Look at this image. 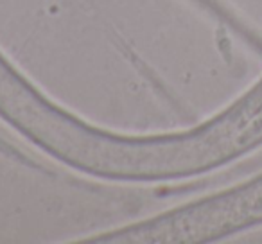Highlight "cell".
<instances>
[{
    "label": "cell",
    "instance_id": "cell-1",
    "mask_svg": "<svg viewBox=\"0 0 262 244\" xmlns=\"http://www.w3.org/2000/svg\"><path fill=\"white\" fill-rule=\"evenodd\" d=\"M196 223L210 240L262 225V174L196 201Z\"/></svg>",
    "mask_w": 262,
    "mask_h": 244
}]
</instances>
